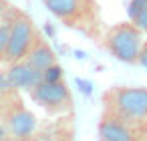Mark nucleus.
<instances>
[{"label": "nucleus", "mask_w": 147, "mask_h": 141, "mask_svg": "<svg viewBox=\"0 0 147 141\" xmlns=\"http://www.w3.org/2000/svg\"><path fill=\"white\" fill-rule=\"evenodd\" d=\"M32 103L49 115H63L73 109V95L65 81H40L28 91Z\"/></svg>", "instance_id": "nucleus-5"}, {"label": "nucleus", "mask_w": 147, "mask_h": 141, "mask_svg": "<svg viewBox=\"0 0 147 141\" xmlns=\"http://www.w3.org/2000/svg\"><path fill=\"white\" fill-rule=\"evenodd\" d=\"M40 75H42V81H65V71H63V67L59 63L47 67Z\"/></svg>", "instance_id": "nucleus-11"}, {"label": "nucleus", "mask_w": 147, "mask_h": 141, "mask_svg": "<svg viewBox=\"0 0 147 141\" xmlns=\"http://www.w3.org/2000/svg\"><path fill=\"white\" fill-rule=\"evenodd\" d=\"M26 61H28L34 69H38L40 73H42L47 67H51V65L59 63L55 49H53V47L49 45V40H47V38H42V36H38V40L32 45V49H30V51H28V55H26Z\"/></svg>", "instance_id": "nucleus-9"}, {"label": "nucleus", "mask_w": 147, "mask_h": 141, "mask_svg": "<svg viewBox=\"0 0 147 141\" xmlns=\"http://www.w3.org/2000/svg\"><path fill=\"white\" fill-rule=\"evenodd\" d=\"M40 32L36 30V24L34 20L20 12V10H14L12 18H10V38H8V49H6V55L2 59L4 65L8 63H16V61H22L26 59L28 51L32 49V45L38 40Z\"/></svg>", "instance_id": "nucleus-4"}, {"label": "nucleus", "mask_w": 147, "mask_h": 141, "mask_svg": "<svg viewBox=\"0 0 147 141\" xmlns=\"http://www.w3.org/2000/svg\"><path fill=\"white\" fill-rule=\"evenodd\" d=\"M77 87H79L85 95H91V89H93V87H91L89 81H85V79H77Z\"/></svg>", "instance_id": "nucleus-16"}, {"label": "nucleus", "mask_w": 147, "mask_h": 141, "mask_svg": "<svg viewBox=\"0 0 147 141\" xmlns=\"http://www.w3.org/2000/svg\"><path fill=\"white\" fill-rule=\"evenodd\" d=\"M103 109L125 121L141 125L147 121V87H111L101 97Z\"/></svg>", "instance_id": "nucleus-1"}, {"label": "nucleus", "mask_w": 147, "mask_h": 141, "mask_svg": "<svg viewBox=\"0 0 147 141\" xmlns=\"http://www.w3.org/2000/svg\"><path fill=\"white\" fill-rule=\"evenodd\" d=\"M143 129H145V137H147V121L143 123Z\"/></svg>", "instance_id": "nucleus-20"}, {"label": "nucleus", "mask_w": 147, "mask_h": 141, "mask_svg": "<svg viewBox=\"0 0 147 141\" xmlns=\"http://www.w3.org/2000/svg\"><path fill=\"white\" fill-rule=\"evenodd\" d=\"M131 22H135V24H137V28H139L143 34H147V6H145V8H143V10H141L133 20H131Z\"/></svg>", "instance_id": "nucleus-13"}, {"label": "nucleus", "mask_w": 147, "mask_h": 141, "mask_svg": "<svg viewBox=\"0 0 147 141\" xmlns=\"http://www.w3.org/2000/svg\"><path fill=\"white\" fill-rule=\"evenodd\" d=\"M137 65L147 69V40H143L141 49H139V55H137Z\"/></svg>", "instance_id": "nucleus-15"}, {"label": "nucleus", "mask_w": 147, "mask_h": 141, "mask_svg": "<svg viewBox=\"0 0 147 141\" xmlns=\"http://www.w3.org/2000/svg\"><path fill=\"white\" fill-rule=\"evenodd\" d=\"M103 45L109 51V55L115 57L117 61L125 65H137V55L143 45V32L131 20L117 22L107 30Z\"/></svg>", "instance_id": "nucleus-3"}, {"label": "nucleus", "mask_w": 147, "mask_h": 141, "mask_svg": "<svg viewBox=\"0 0 147 141\" xmlns=\"http://www.w3.org/2000/svg\"><path fill=\"white\" fill-rule=\"evenodd\" d=\"M4 129L6 135L12 137H30L36 133L38 127V119L36 115L20 101L14 99L8 107H4Z\"/></svg>", "instance_id": "nucleus-7"}, {"label": "nucleus", "mask_w": 147, "mask_h": 141, "mask_svg": "<svg viewBox=\"0 0 147 141\" xmlns=\"http://www.w3.org/2000/svg\"><path fill=\"white\" fill-rule=\"evenodd\" d=\"M4 107H6L4 105V95H0V117L4 115Z\"/></svg>", "instance_id": "nucleus-18"}, {"label": "nucleus", "mask_w": 147, "mask_h": 141, "mask_svg": "<svg viewBox=\"0 0 147 141\" xmlns=\"http://www.w3.org/2000/svg\"><path fill=\"white\" fill-rule=\"evenodd\" d=\"M16 10V8H14ZM14 14V12H12ZM10 14V18H12ZM10 18H6L4 22H0V63H2L4 55H6V49H8V38H10Z\"/></svg>", "instance_id": "nucleus-10"}, {"label": "nucleus", "mask_w": 147, "mask_h": 141, "mask_svg": "<svg viewBox=\"0 0 147 141\" xmlns=\"http://www.w3.org/2000/svg\"><path fill=\"white\" fill-rule=\"evenodd\" d=\"M145 6H147V0H129V6H127V16H129V20H133Z\"/></svg>", "instance_id": "nucleus-12"}, {"label": "nucleus", "mask_w": 147, "mask_h": 141, "mask_svg": "<svg viewBox=\"0 0 147 141\" xmlns=\"http://www.w3.org/2000/svg\"><path fill=\"white\" fill-rule=\"evenodd\" d=\"M4 141H36V139H34V135H30V137H12V135H6Z\"/></svg>", "instance_id": "nucleus-17"}, {"label": "nucleus", "mask_w": 147, "mask_h": 141, "mask_svg": "<svg viewBox=\"0 0 147 141\" xmlns=\"http://www.w3.org/2000/svg\"><path fill=\"white\" fill-rule=\"evenodd\" d=\"M45 8L65 26L91 34L97 26L99 6L95 0H40Z\"/></svg>", "instance_id": "nucleus-2"}, {"label": "nucleus", "mask_w": 147, "mask_h": 141, "mask_svg": "<svg viewBox=\"0 0 147 141\" xmlns=\"http://www.w3.org/2000/svg\"><path fill=\"white\" fill-rule=\"evenodd\" d=\"M4 137H6V129H0V141H4Z\"/></svg>", "instance_id": "nucleus-19"}, {"label": "nucleus", "mask_w": 147, "mask_h": 141, "mask_svg": "<svg viewBox=\"0 0 147 141\" xmlns=\"http://www.w3.org/2000/svg\"><path fill=\"white\" fill-rule=\"evenodd\" d=\"M97 135L99 141H147L145 129L141 125L125 121L119 115L105 109L97 125Z\"/></svg>", "instance_id": "nucleus-6"}, {"label": "nucleus", "mask_w": 147, "mask_h": 141, "mask_svg": "<svg viewBox=\"0 0 147 141\" xmlns=\"http://www.w3.org/2000/svg\"><path fill=\"white\" fill-rule=\"evenodd\" d=\"M14 12L12 4L6 2V0H0V22H4L6 18H10V14Z\"/></svg>", "instance_id": "nucleus-14"}, {"label": "nucleus", "mask_w": 147, "mask_h": 141, "mask_svg": "<svg viewBox=\"0 0 147 141\" xmlns=\"http://www.w3.org/2000/svg\"><path fill=\"white\" fill-rule=\"evenodd\" d=\"M4 77L14 91H30L36 83L42 81L40 71L34 69L26 59L16 61V63H8V69H6Z\"/></svg>", "instance_id": "nucleus-8"}]
</instances>
